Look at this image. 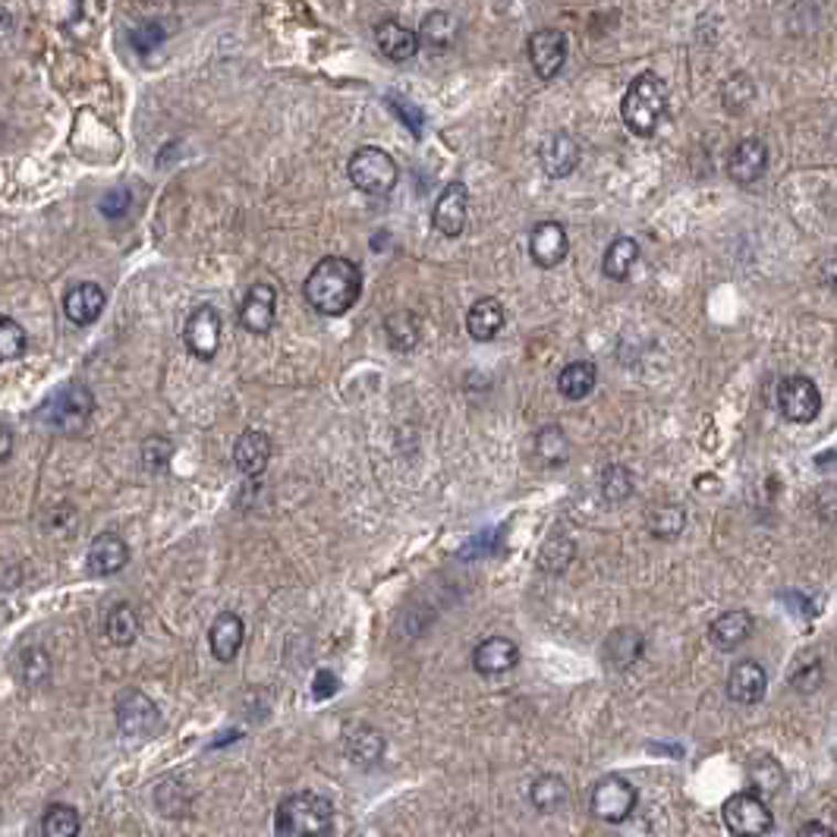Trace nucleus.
Returning a JSON list of instances; mask_svg holds the SVG:
<instances>
[{
    "label": "nucleus",
    "instance_id": "nucleus-44",
    "mask_svg": "<svg viewBox=\"0 0 837 837\" xmlns=\"http://www.w3.org/2000/svg\"><path fill=\"white\" fill-rule=\"evenodd\" d=\"M174 441L164 438V435H152V438L142 441V463L149 472H164L171 460H174Z\"/></svg>",
    "mask_w": 837,
    "mask_h": 837
},
{
    "label": "nucleus",
    "instance_id": "nucleus-33",
    "mask_svg": "<svg viewBox=\"0 0 837 837\" xmlns=\"http://www.w3.org/2000/svg\"><path fill=\"white\" fill-rule=\"evenodd\" d=\"M457 32H460L457 17H450L447 10H435L418 25V42L432 44L435 51H447V47H454V42H457Z\"/></svg>",
    "mask_w": 837,
    "mask_h": 837
},
{
    "label": "nucleus",
    "instance_id": "nucleus-5",
    "mask_svg": "<svg viewBox=\"0 0 837 837\" xmlns=\"http://www.w3.org/2000/svg\"><path fill=\"white\" fill-rule=\"evenodd\" d=\"M347 174H350V183L366 193V196H388L400 180V167L391 154L378 145H362L356 149L347 164Z\"/></svg>",
    "mask_w": 837,
    "mask_h": 837
},
{
    "label": "nucleus",
    "instance_id": "nucleus-9",
    "mask_svg": "<svg viewBox=\"0 0 837 837\" xmlns=\"http://www.w3.org/2000/svg\"><path fill=\"white\" fill-rule=\"evenodd\" d=\"M778 406H781V413L791 418V422L806 425V422H813V418L818 416V410H822V394H818L813 378H806V374H787V378L778 384Z\"/></svg>",
    "mask_w": 837,
    "mask_h": 837
},
{
    "label": "nucleus",
    "instance_id": "nucleus-16",
    "mask_svg": "<svg viewBox=\"0 0 837 837\" xmlns=\"http://www.w3.org/2000/svg\"><path fill=\"white\" fill-rule=\"evenodd\" d=\"M108 306V293L95 281H83V284L69 286L64 296V312L66 318L76 325V328H88L101 318V312Z\"/></svg>",
    "mask_w": 837,
    "mask_h": 837
},
{
    "label": "nucleus",
    "instance_id": "nucleus-36",
    "mask_svg": "<svg viewBox=\"0 0 837 837\" xmlns=\"http://www.w3.org/2000/svg\"><path fill=\"white\" fill-rule=\"evenodd\" d=\"M83 822H79V813L76 806L69 803H51L42 815V835L44 837H73L79 835Z\"/></svg>",
    "mask_w": 837,
    "mask_h": 837
},
{
    "label": "nucleus",
    "instance_id": "nucleus-45",
    "mask_svg": "<svg viewBox=\"0 0 837 837\" xmlns=\"http://www.w3.org/2000/svg\"><path fill=\"white\" fill-rule=\"evenodd\" d=\"M167 39L164 25L161 22H139L130 29V44L135 54H149V51H157Z\"/></svg>",
    "mask_w": 837,
    "mask_h": 837
},
{
    "label": "nucleus",
    "instance_id": "nucleus-48",
    "mask_svg": "<svg viewBox=\"0 0 837 837\" xmlns=\"http://www.w3.org/2000/svg\"><path fill=\"white\" fill-rule=\"evenodd\" d=\"M501 529H491V532H479L466 548H460V557H479V554H491V548H494V535H498Z\"/></svg>",
    "mask_w": 837,
    "mask_h": 837
},
{
    "label": "nucleus",
    "instance_id": "nucleus-42",
    "mask_svg": "<svg viewBox=\"0 0 837 837\" xmlns=\"http://www.w3.org/2000/svg\"><path fill=\"white\" fill-rule=\"evenodd\" d=\"M22 664V681L25 686H44V683L51 681V655L44 652L42 645H29L25 652L20 655Z\"/></svg>",
    "mask_w": 837,
    "mask_h": 837
},
{
    "label": "nucleus",
    "instance_id": "nucleus-43",
    "mask_svg": "<svg viewBox=\"0 0 837 837\" xmlns=\"http://www.w3.org/2000/svg\"><path fill=\"white\" fill-rule=\"evenodd\" d=\"M756 98V86L749 79L747 73H733L727 76L725 86H721V101L730 113H740V110L749 108V101Z\"/></svg>",
    "mask_w": 837,
    "mask_h": 837
},
{
    "label": "nucleus",
    "instance_id": "nucleus-3",
    "mask_svg": "<svg viewBox=\"0 0 837 837\" xmlns=\"http://www.w3.org/2000/svg\"><path fill=\"white\" fill-rule=\"evenodd\" d=\"M274 831L286 837H322L334 831V806L318 793H290L274 813Z\"/></svg>",
    "mask_w": 837,
    "mask_h": 837
},
{
    "label": "nucleus",
    "instance_id": "nucleus-30",
    "mask_svg": "<svg viewBox=\"0 0 837 837\" xmlns=\"http://www.w3.org/2000/svg\"><path fill=\"white\" fill-rule=\"evenodd\" d=\"M529 803L542 815H557L561 809H567V803H570V787L557 774H539L529 784Z\"/></svg>",
    "mask_w": 837,
    "mask_h": 837
},
{
    "label": "nucleus",
    "instance_id": "nucleus-28",
    "mask_svg": "<svg viewBox=\"0 0 837 837\" xmlns=\"http://www.w3.org/2000/svg\"><path fill=\"white\" fill-rule=\"evenodd\" d=\"M787 787V771L781 769V762L774 756H756L747 765V791L756 793L759 800L769 803L771 796Z\"/></svg>",
    "mask_w": 837,
    "mask_h": 837
},
{
    "label": "nucleus",
    "instance_id": "nucleus-46",
    "mask_svg": "<svg viewBox=\"0 0 837 837\" xmlns=\"http://www.w3.org/2000/svg\"><path fill=\"white\" fill-rule=\"evenodd\" d=\"M130 205H132L130 189H127V186H117V189H110V193L101 196V205H98V208H101V215H105V218L117 220L130 211Z\"/></svg>",
    "mask_w": 837,
    "mask_h": 837
},
{
    "label": "nucleus",
    "instance_id": "nucleus-52",
    "mask_svg": "<svg viewBox=\"0 0 837 837\" xmlns=\"http://www.w3.org/2000/svg\"><path fill=\"white\" fill-rule=\"evenodd\" d=\"M800 835L809 837V835H831V828L828 825H822V822H809V825H803L800 828Z\"/></svg>",
    "mask_w": 837,
    "mask_h": 837
},
{
    "label": "nucleus",
    "instance_id": "nucleus-13",
    "mask_svg": "<svg viewBox=\"0 0 837 837\" xmlns=\"http://www.w3.org/2000/svg\"><path fill=\"white\" fill-rule=\"evenodd\" d=\"M466 215H469V189L460 180H450L444 186V193L435 202V211H432V224L438 230L441 237H460L463 227H466Z\"/></svg>",
    "mask_w": 837,
    "mask_h": 837
},
{
    "label": "nucleus",
    "instance_id": "nucleus-37",
    "mask_svg": "<svg viewBox=\"0 0 837 837\" xmlns=\"http://www.w3.org/2000/svg\"><path fill=\"white\" fill-rule=\"evenodd\" d=\"M683 529H686V510L681 504H661L649 513V532L661 542L677 539Z\"/></svg>",
    "mask_w": 837,
    "mask_h": 837
},
{
    "label": "nucleus",
    "instance_id": "nucleus-15",
    "mask_svg": "<svg viewBox=\"0 0 837 837\" xmlns=\"http://www.w3.org/2000/svg\"><path fill=\"white\" fill-rule=\"evenodd\" d=\"M769 689V674L756 659L737 661L727 674V696L737 705H756L765 699Z\"/></svg>",
    "mask_w": 837,
    "mask_h": 837
},
{
    "label": "nucleus",
    "instance_id": "nucleus-50",
    "mask_svg": "<svg viewBox=\"0 0 837 837\" xmlns=\"http://www.w3.org/2000/svg\"><path fill=\"white\" fill-rule=\"evenodd\" d=\"M781 601H787V605H796L800 608V617L803 620H813L815 617V605L806 598V595L800 593H781Z\"/></svg>",
    "mask_w": 837,
    "mask_h": 837
},
{
    "label": "nucleus",
    "instance_id": "nucleus-4",
    "mask_svg": "<svg viewBox=\"0 0 837 837\" xmlns=\"http://www.w3.org/2000/svg\"><path fill=\"white\" fill-rule=\"evenodd\" d=\"M95 413V396L86 384H66L39 406V422L57 435H79Z\"/></svg>",
    "mask_w": 837,
    "mask_h": 837
},
{
    "label": "nucleus",
    "instance_id": "nucleus-23",
    "mask_svg": "<svg viewBox=\"0 0 837 837\" xmlns=\"http://www.w3.org/2000/svg\"><path fill=\"white\" fill-rule=\"evenodd\" d=\"M517 661H520V649H517V642H510L507 637L485 639L472 652V667L479 674H485V677L507 674L510 667H517Z\"/></svg>",
    "mask_w": 837,
    "mask_h": 837
},
{
    "label": "nucleus",
    "instance_id": "nucleus-6",
    "mask_svg": "<svg viewBox=\"0 0 837 837\" xmlns=\"http://www.w3.org/2000/svg\"><path fill=\"white\" fill-rule=\"evenodd\" d=\"M113 715H117L120 733L132 737V740H149L154 733H161V727H164L161 708L142 689H123L113 703Z\"/></svg>",
    "mask_w": 837,
    "mask_h": 837
},
{
    "label": "nucleus",
    "instance_id": "nucleus-12",
    "mask_svg": "<svg viewBox=\"0 0 837 837\" xmlns=\"http://www.w3.org/2000/svg\"><path fill=\"white\" fill-rule=\"evenodd\" d=\"M769 171V145L756 135L740 139L733 145V152L727 154V176L740 186H752L756 180H762Z\"/></svg>",
    "mask_w": 837,
    "mask_h": 837
},
{
    "label": "nucleus",
    "instance_id": "nucleus-8",
    "mask_svg": "<svg viewBox=\"0 0 837 837\" xmlns=\"http://www.w3.org/2000/svg\"><path fill=\"white\" fill-rule=\"evenodd\" d=\"M639 793L637 787L620 778V774H605L601 781H595L593 793H589V809L595 818L601 822H627L633 809H637Z\"/></svg>",
    "mask_w": 837,
    "mask_h": 837
},
{
    "label": "nucleus",
    "instance_id": "nucleus-1",
    "mask_svg": "<svg viewBox=\"0 0 837 837\" xmlns=\"http://www.w3.org/2000/svg\"><path fill=\"white\" fill-rule=\"evenodd\" d=\"M303 293H306L308 306L318 315L340 318L362 296V271H359V264L344 259V256H325L308 271Z\"/></svg>",
    "mask_w": 837,
    "mask_h": 837
},
{
    "label": "nucleus",
    "instance_id": "nucleus-25",
    "mask_svg": "<svg viewBox=\"0 0 837 837\" xmlns=\"http://www.w3.org/2000/svg\"><path fill=\"white\" fill-rule=\"evenodd\" d=\"M242 639H246V627H242L240 615L224 611V615L215 617V623H211V630H208V645H211V655H215L220 664H230V661L240 655Z\"/></svg>",
    "mask_w": 837,
    "mask_h": 837
},
{
    "label": "nucleus",
    "instance_id": "nucleus-18",
    "mask_svg": "<svg viewBox=\"0 0 837 837\" xmlns=\"http://www.w3.org/2000/svg\"><path fill=\"white\" fill-rule=\"evenodd\" d=\"M86 564L88 573H95V576H117L130 564V545L117 532H101L88 545Z\"/></svg>",
    "mask_w": 837,
    "mask_h": 837
},
{
    "label": "nucleus",
    "instance_id": "nucleus-22",
    "mask_svg": "<svg viewBox=\"0 0 837 837\" xmlns=\"http://www.w3.org/2000/svg\"><path fill=\"white\" fill-rule=\"evenodd\" d=\"M271 454H274V447H271V438L259 432V428H246L237 444H233V463H237V469H240L242 476H249V479H256V476H262L264 469H268V463H271Z\"/></svg>",
    "mask_w": 837,
    "mask_h": 837
},
{
    "label": "nucleus",
    "instance_id": "nucleus-32",
    "mask_svg": "<svg viewBox=\"0 0 837 837\" xmlns=\"http://www.w3.org/2000/svg\"><path fill=\"white\" fill-rule=\"evenodd\" d=\"M595 381H598L595 362L576 359L570 366H564L561 374H557V391L567 396V400H586L595 391Z\"/></svg>",
    "mask_w": 837,
    "mask_h": 837
},
{
    "label": "nucleus",
    "instance_id": "nucleus-26",
    "mask_svg": "<svg viewBox=\"0 0 837 837\" xmlns=\"http://www.w3.org/2000/svg\"><path fill=\"white\" fill-rule=\"evenodd\" d=\"M507 325V312L501 306V300H494V296H482V300H476L469 312H466V330H469V337L472 340H494Z\"/></svg>",
    "mask_w": 837,
    "mask_h": 837
},
{
    "label": "nucleus",
    "instance_id": "nucleus-41",
    "mask_svg": "<svg viewBox=\"0 0 837 837\" xmlns=\"http://www.w3.org/2000/svg\"><path fill=\"white\" fill-rule=\"evenodd\" d=\"M384 328H388V340L394 350L406 352L418 344V322L413 318V312H396L384 322Z\"/></svg>",
    "mask_w": 837,
    "mask_h": 837
},
{
    "label": "nucleus",
    "instance_id": "nucleus-2",
    "mask_svg": "<svg viewBox=\"0 0 837 837\" xmlns=\"http://www.w3.org/2000/svg\"><path fill=\"white\" fill-rule=\"evenodd\" d=\"M667 110V86L661 79L659 73L645 69L639 73L637 79L627 86L623 91V101H620V113H623V123L633 135H655L661 127V117Z\"/></svg>",
    "mask_w": 837,
    "mask_h": 837
},
{
    "label": "nucleus",
    "instance_id": "nucleus-21",
    "mask_svg": "<svg viewBox=\"0 0 837 837\" xmlns=\"http://www.w3.org/2000/svg\"><path fill=\"white\" fill-rule=\"evenodd\" d=\"M374 44H378V51L388 57V61H394V64H406V61H413L418 54V32H413L410 25H400V22L388 20V22H378L374 25Z\"/></svg>",
    "mask_w": 837,
    "mask_h": 837
},
{
    "label": "nucleus",
    "instance_id": "nucleus-38",
    "mask_svg": "<svg viewBox=\"0 0 837 837\" xmlns=\"http://www.w3.org/2000/svg\"><path fill=\"white\" fill-rule=\"evenodd\" d=\"M633 494V476L623 463H611L601 472V498L608 504H623Z\"/></svg>",
    "mask_w": 837,
    "mask_h": 837
},
{
    "label": "nucleus",
    "instance_id": "nucleus-29",
    "mask_svg": "<svg viewBox=\"0 0 837 837\" xmlns=\"http://www.w3.org/2000/svg\"><path fill=\"white\" fill-rule=\"evenodd\" d=\"M532 457L545 469H561L570 460V438L561 425H542L532 435Z\"/></svg>",
    "mask_w": 837,
    "mask_h": 837
},
{
    "label": "nucleus",
    "instance_id": "nucleus-24",
    "mask_svg": "<svg viewBox=\"0 0 837 837\" xmlns=\"http://www.w3.org/2000/svg\"><path fill=\"white\" fill-rule=\"evenodd\" d=\"M752 630H756V620L749 611H725V615H718L711 620V627H708V639H711V645L715 649H721V652H733V649H740L749 637H752Z\"/></svg>",
    "mask_w": 837,
    "mask_h": 837
},
{
    "label": "nucleus",
    "instance_id": "nucleus-7",
    "mask_svg": "<svg viewBox=\"0 0 837 837\" xmlns=\"http://www.w3.org/2000/svg\"><path fill=\"white\" fill-rule=\"evenodd\" d=\"M721 818H725L727 831L737 837L769 835L774 828V815H771L769 803L749 791L727 796L725 806H721Z\"/></svg>",
    "mask_w": 837,
    "mask_h": 837
},
{
    "label": "nucleus",
    "instance_id": "nucleus-11",
    "mask_svg": "<svg viewBox=\"0 0 837 837\" xmlns=\"http://www.w3.org/2000/svg\"><path fill=\"white\" fill-rule=\"evenodd\" d=\"M220 315L215 306H198L183 328V344L202 362H211L220 350Z\"/></svg>",
    "mask_w": 837,
    "mask_h": 837
},
{
    "label": "nucleus",
    "instance_id": "nucleus-20",
    "mask_svg": "<svg viewBox=\"0 0 837 837\" xmlns=\"http://www.w3.org/2000/svg\"><path fill=\"white\" fill-rule=\"evenodd\" d=\"M539 164H542V171H545L551 180L570 176L573 171H576V164H579V145H576V139L567 135V132H554V135H548V139L539 145Z\"/></svg>",
    "mask_w": 837,
    "mask_h": 837
},
{
    "label": "nucleus",
    "instance_id": "nucleus-10",
    "mask_svg": "<svg viewBox=\"0 0 837 837\" xmlns=\"http://www.w3.org/2000/svg\"><path fill=\"white\" fill-rule=\"evenodd\" d=\"M526 54L535 76L548 83L567 64V35L561 29H539L529 35Z\"/></svg>",
    "mask_w": 837,
    "mask_h": 837
},
{
    "label": "nucleus",
    "instance_id": "nucleus-40",
    "mask_svg": "<svg viewBox=\"0 0 837 837\" xmlns=\"http://www.w3.org/2000/svg\"><path fill=\"white\" fill-rule=\"evenodd\" d=\"M29 350V334L17 318L0 315V362H13Z\"/></svg>",
    "mask_w": 837,
    "mask_h": 837
},
{
    "label": "nucleus",
    "instance_id": "nucleus-34",
    "mask_svg": "<svg viewBox=\"0 0 837 837\" xmlns=\"http://www.w3.org/2000/svg\"><path fill=\"white\" fill-rule=\"evenodd\" d=\"M105 637L113 645H120V649H127V645L135 642V637H139V615H135V608H132L130 601H117L110 608L108 620H105Z\"/></svg>",
    "mask_w": 837,
    "mask_h": 837
},
{
    "label": "nucleus",
    "instance_id": "nucleus-39",
    "mask_svg": "<svg viewBox=\"0 0 837 837\" xmlns=\"http://www.w3.org/2000/svg\"><path fill=\"white\" fill-rule=\"evenodd\" d=\"M787 681H791L793 689H800V693H815L818 683H822V659H818L815 652H800L796 661H793Z\"/></svg>",
    "mask_w": 837,
    "mask_h": 837
},
{
    "label": "nucleus",
    "instance_id": "nucleus-51",
    "mask_svg": "<svg viewBox=\"0 0 837 837\" xmlns=\"http://www.w3.org/2000/svg\"><path fill=\"white\" fill-rule=\"evenodd\" d=\"M13 457V428L7 422H0V466Z\"/></svg>",
    "mask_w": 837,
    "mask_h": 837
},
{
    "label": "nucleus",
    "instance_id": "nucleus-49",
    "mask_svg": "<svg viewBox=\"0 0 837 837\" xmlns=\"http://www.w3.org/2000/svg\"><path fill=\"white\" fill-rule=\"evenodd\" d=\"M337 686H340V683H337V677H334L330 671H318L315 681H312V696H315V699H328Z\"/></svg>",
    "mask_w": 837,
    "mask_h": 837
},
{
    "label": "nucleus",
    "instance_id": "nucleus-27",
    "mask_svg": "<svg viewBox=\"0 0 837 837\" xmlns=\"http://www.w3.org/2000/svg\"><path fill=\"white\" fill-rule=\"evenodd\" d=\"M642 649H645V637L639 633L637 627H620L605 639L601 659L611 671H630L642 659Z\"/></svg>",
    "mask_w": 837,
    "mask_h": 837
},
{
    "label": "nucleus",
    "instance_id": "nucleus-47",
    "mask_svg": "<svg viewBox=\"0 0 837 837\" xmlns=\"http://www.w3.org/2000/svg\"><path fill=\"white\" fill-rule=\"evenodd\" d=\"M388 105L396 110V117L406 123V130H413L418 135L422 132V110L416 105H410L406 98H400V95H388Z\"/></svg>",
    "mask_w": 837,
    "mask_h": 837
},
{
    "label": "nucleus",
    "instance_id": "nucleus-17",
    "mask_svg": "<svg viewBox=\"0 0 837 837\" xmlns=\"http://www.w3.org/2000/svg\"><path fill=\"white\" fill-rule=\"evenodd\" d=\"M384 749H388V740L384 733L372 725H350L344 730V752L350 759L352 765L359 769H372L384 759Z\"/></svg>",
    "mask_w": 837,
    "mask_h": 837
},
{
    "label": "nucleus",
    "instance_id": "nucleus-14",
    "mask_svg": "<svg viewBox=\"0 0 837 837\" xmlns=\"http://www.w3.org/2000/svg\"><path fill=\"white\" fill-rule=\"evenodd\" d=\"M570 252V237L564 230V224L557 220H542L532 227L529 233V256L539 268H557Z\"/></svg>",
    "mask_w": 837,
    "mask_h": 837
},
{
    "label": "nucleus",
    "instance_id": "nucleus-19",
    "mask_svg": "<svg viewBox=\"0 0 837 837\" xmlns=\"http://www.w3.org/2000/svg\"><path fill=\"white\" fill-rule=\"evenodd\" d=\"M278 312V293L271 284H252L246 300L240 303V325L249 334H268L274 328Z\"/></svg>",
    "mask_w": 837,
    "mask_h": 837
},
{
    "label": "nucleus",
    "instance_id": "nucleus-35",
    "mask_svg": "<svg viewBox=\"0 0 837 837\" xmlns=\"http://www.w3.org/2000/svg\"><path fill=\"white\" fill-rule=\"evenodd\" d=\"M573 554H576V545H573L570 535L554 532L551 539H545V545L539 548V570L557 576V573H564L570 567Z\"/></svg>",
    "mask_w": 837,
    "mask_h": 837
},
{
    "label": "nucleus",
    "instance_id": "nucleus-31",
    "mask_svg": "<svg viewBox=\"0 0 837 837\" xmlns=\"http://www.w3.org/2000/svg\"><path fill=\"white\" fill-rule=\"evenodd\" d=\"M639 262V242L633 237H615L605 249V259H601V271L608 281H627L633 264Z\"/></svg>",
    "mask_w": 837,
    "mask_h": 837
}]
</instances>
